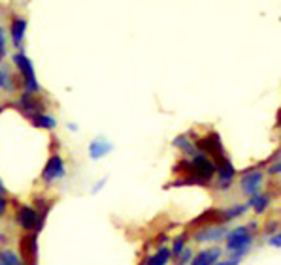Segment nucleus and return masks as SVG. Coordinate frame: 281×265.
Returning a JSON list of instances; mask_svg holds the SVG:
<instances>
[{"label":"nucleus","instance_id":"nucleus-1","mask_svg":"<svg viewBox=\"0 0 281 265\" xmlns=\"http://www.w3.org/2000/svg\"><path fill=\"white\" fill-rule=\"evenodd\" d=\"M227 235V250L234 252V259H240L253 243V237L249 235L248 226H238Z\"/></svg>","mask_w":281,"mask_h":265},{"label":"nucleus","instance_id":"nucleus-2","mask_svg":"<svg viewBox=\"0 0 281 265\" xmlns=\"http://www.w3.org/2000/svg\"><path fill=\"white\" fill-rule=\"evenodd\" d=\"M14 64L17 66V70L23 75V81H25V93L27 94H36L40 91V85L36 81V73H34V66L30 59H28L25 53H17L14 55Z\"/></svg>","mask_w":281,"mask_h":265},{"label":"nucleus","instance_id":"nucleus-3","mask_svg":"<svg viewBox=\"0 0 281 265\" xmlns=\"http://www.w3.org/2000/svg\"><path fill=\"white\" fill-rule=\"evenodd\" d=\"M17 222L21 224L23 230L38 233L42 230V224H44V216H40L34 207L23 205V207H19V211H17Z\"/></svg>","mask_w":281,"mask_h":265},{"label":"nucleus","instance_id":"nucleus-4","mask_svg":"<svg viewBox=\"0 0 281 265\" xmlns=\"http://www.w3.org/2000/svg\"><path fill=\"white\" fill-rule=\"evenodd\" d=\"M19 256L23 258V265H36V261H38L36 233H27L19 241Z\"/></svg>","mask_w":281,"mask_h":265},{"label":"nucleus","instance_id":"nucleus-5","mask_svg":"<svg viewBox=\"0 0 281 265\" xmlns=\"http://www.w3.org/2000/svg\"><path fill=\"white\" fill-rule=\"evenodd\" d=\"M191 173H193L198 181L206 183V181H209L214 177L215 164L212 160H207L204 154H196L193 158V162H191Z\"/></svg>","mask_w":281,"mask_h":265},{"label":"nucleus","instance_id":"nucleus-6","mask_svg":"<svg viewBox=\"0 0 281 265\" xmlns=\"http://www.w3.org/2000/svg\"><path fill=\"white\" fill-rule=\"evenodd\" d=\"M196 147H198V151H202V153H207L212 154L215 160H219L225 156V151H223V143H221V138H219V134H207L204 140H200L198 143H196Z\"/></svg>","mask_w":281,"mask_h":265},{"label":"nucleus","instance_id":"nucleus-7","mask_svg":"<svg viewBox=\"0 0 281 265\" xmlns=\"http://www.w3.org/2000/svg\"><path fill=\"white\" fill-rule=\"evenodd\" d=\"M64 160L60 158L59 154H53L51 158L46 162V167L42 171V179L46 183H53L57 179H62L64 177Z\"/></svg>","mask_w":281,"mask_h":265},{"label":"nucleus","instance_id":"nucleus-8","mask_svg":"<svg viewBox=\"0 0 281 265\" xmlns=\"http://www.w3.org/2000/svg\"><path fill=\"white\" fill-rule=\"evenodd\" d=\"M215 171L219 173V188L221 190H227L228 186H230V183H232V179H234V166H232V162L227 158V156H223V158L215 160Z\"/></svg>","mask_w":281,"mask_h":265},{"label":"nucleus","instance_id":"nucleus-9","mask_svg":"<svg viewBox=\"0 0 281 265\" xmlns=\"http://www.w3.org/2000/svg\"><path fill=\"white\" fill-rule=\"evenodd\" d=\"M241 190L248 194V196H257L259 188L262 185V173L261 171H245L243 177L240 181Z\"/></svg>","mask_w":281,"mask_h":265},{"label":"nucleus","instance_id":"nucleus-10","mask_svg":"<svg viewBox=\"0 0 281 265\" xmlns=\"http://www.w3.org/2000/svg\"><path fill=\"white\" fill-rule=\"evenodd\" d=\"M17 109H19L23 115H27L28 119L34 117V115H38L42 109V102L38 98H34V94H23L17 102Z\"/></svg>","mask_w":281,"mask_h":265},{"label":"nucleus","instance_id":"nucleus-11","mask_svg":"<svg viewBox=\"0 0 281 265\" xmlns=\"http://www.w3.org/2000/svg\"><path fill=\"white\" fill-rule=\"evenodd\" d=\"M227 228L225 226H207L204 230L194 235L196 243H204V241H221L225 235H227Z\"/></svg>","mask_w":281,"mask_h":265},{"label":"nucleus","instance_id":"nucleus-12","mask_svg":"<svg viewBox=\"0 0 281 265\" xmlns=\"http://www.w3.org/2000/svg\"><path fill=\"white\" fill-rule=\"evenodd\" d=\"M221 256V248H209V250H202L200 254H196L191 261V265H215L217 259Z\"/></svg>","mask_w":281,"mask_h":265},{"label":"nucleus","instance_id":"nucleus-13","mask_svg":"<svg viewBox=\"0 0 281 265\" xmlns=\"http://www.w3.org/2000/svg\"><path fill=\"white\" fill-rule=\"evenodd\" d=\"M112 151V143H108L104 138H96L94 141H91L89 145V156L93 160H100L102 156H106Z\"/></svg>","mask_w":281,"mask_h":265},{"label":"nucleus","instance_id":"nucleus-14","mask_svg":"<svg viewBox=\"0 0 281 265\" xmlns=\"http://www.w3.org/2000/svg\"><path fill=\"white\" fill-rule=\"evenodd\" d=\"M25 30H27V19L23 17H14L12 19V27H10V32H12V41L15 46H21L23 40H25Z\"/></svg>","mask_w":281,"mask_h":265},{"label":"nucleus","instance_id":"nucleus-15","mask_svg":"<svg viewBox=\"0 0 281 265\" xmlns=\"http://www.w3.org/2000/svg\"><path fill=\"white\" fill-rule=\"evenodd\" d=\"M30 120H32V124L36 126V128H46V130H51V128L57 126V120H55L51 115H46V113H38V115L30 117Z\"/></svg>","mask_w":281,"mask_h":265},{"label":"nucleus","instance_id":"nucleus-16","mask_svg":"<svg viewBox=\"0 0 281 265\" xmlns=\"http://www.w3.org/2000/svg\"><path fill=\"white\" fill-rule=\"evenodd\" d=\"M268 203H270V194H259V196H253V198L249 199L248 207H253L255 211L261 214V212H264Z\"/></svg>","mask_w":281,"mask_h":265},{"label":"nucleus","instance_id":"nucleus-17","mask_svg":"<svg viewBox=\"0 0 281 265\" xmlns=\"http://www.w3.org/2000/svg\"><path fill=\"white\" fill-rule=\"evenodd\" d=\"M168 259H170V250H168L166 246H162V248H159L157 254L149 256L146 265H166Z\"/></svg>","mask_w":281,"mask_h":265},{"label":"nucleus","instance_id":"nucleus-18","mask_svg":"<svg viewBox=\"0 0 281 265\" xmlns=\"http://www.w3.org/2000/svg\"><path fill=\"white\" fill-rule=\"evenodd\" d=\"M0 265H23V261L15 252L2 250L0 252Z\"/></svg>","mask_w":281,"mask_h":265},{"label":"nucleus","instance_id":"nucleus-19","mask_svg":"<svg viewBox=\"0 0 281 265\" xmlns=\"http://www.w3.org/2000/svg\"><path fill=\"white\" fill-rule=\"evenodd\" d=\"M174 145L175 147H180L183 153H187V154H193V156H196V151H194V147L193 143L187 140V136H178L174 140Z\"/></svg>","mask_w":281,"mask_h":265},{"label":"nucleus","instance_id":"nucleus-20","mask_svg":"<svg viewBox=\"0 0 281 265\" xmlns=\"http://www.w3.org/2000/svg\"><path fill=\"white\" fill-rule=\"evenodd\" d=\"M245 211H248V205L230 207V209H227V211H223V220H225V222H228V220H232V218H238V216H241V214H243Z\"/></svg>","mask_w":281,"mask_h":265},{"label":"nucleus","instance_id":"nucleus-21","mask_svg":"<svg viewBox=\"0 0 281 265\" xmlns=\"http://www.w3.org/2000/svg\"><path fill=\"white\" fill-rule=\"evenodd\" d=\"M0 89H4L8 93H14V79L4 68H0Z\"/></svg>","mask_w":281,"mask_h":265},{"label":"nucleus","instance_id":"nucleus-22","mask_svg":"<svg viewBox=\"0 0 281 265\" xmlns=\"http://www.w3.org/2000/svg\"><path fill=\"white\" fill-rule=\"evenodd\" d=\"M183 250H185V235H180L174 241V248L170 250V254H174V258H180V254Z\"/></svg>","mask_w":281,"mask_h":265},{"label":"nucleus","instance_id":"nucleus-23","mask_svg":"<svg viewBox=\"0 0 281 265\" xmlns=\"http://www.w3.org/2000/svg\"><path fill=\"white\" fill-rule=\"evenodd\" d=\"M191 259H193V252H191V248H185V250L180 254V261H181L180 265H185L187 261H191Z\"/></svg>","mask_w":281,"mask_h":265},{"label":"nucleus","instance_id":"nucleus-24","mask_svg":"<svg viewBox=\"0 0 281 265\" xmlns=\"http://www.w3.org/2000/svg\"><path fill=\"white\" fill-rule=\"evenodd\" d=\"M6 209H8L6 198H0V216H4V214H6Z\"/></svg>","mask_w":281,"mask_h":265},{"label":"nucleus","instance_id":"nucleus-25","mask_svg":"<svg viewBox=\"0 0 281 265\" xmlns=\"http://www.w3.org/2000/svg\"><path fill=\"white\" fill-rule=\"evenodd\" d=\"M6 57V41L0 40V60Z\"/></svg>","mask_w":281,"mask_h":265},{"label":"nucleus","instance_id":"nucleus-26","mask_svg":"<svg viewBox=\"0 0 281 265\" xmlns=\"http://www.w3.org/2000/svg\"><path fill=\"white\" fill-rule=\"evenodd\" d=\"M240 263V259H227V261H219V263H215V265H238Z\"/></svg>","mask_w":281,"mask_h":265},{"label":"nucleus","instance_id":"nucleus-27","mask_svg":"<svg viewBox=\"0 0 281 265\" xmlns=\"http://www.w3.org/2000/svg\"><path fill=\"white\" fill-rule=\"evenodd\" d=\"M268 171H270V173H281V162H277L275 166H272L270 169H268Z\"/></svg>","mask_w":281,"mask_h":265},{"label":"nucleus","instance_id":"nucleus-28","mask_svg":"<svg viewBox=\"0 0 281 265\" xmlns=\"http://www.w3.org/2000/svg\"><path fill=\"white\" fill-rule=\"evenodd\" d=\"M4 194H6V188H4V183L0 181V198H4Z\"/></svg>","mask_w":281,"mask_h":265},{"label":"nucleus","instance_id":"nucleus-29","mask_svg":"<svg viewBox=\"0 0 281 265\" xmlns=\"http://www.w3.org/2000/svg\"><path fill=\"white\" fill-rule=\"evenodd\" d=\"M266 232H275V224H274V222H272V224L268 226V228H266Z\"/></svg>","mask_w":281,"mask_h":265},{"label":"nucleus","instance_id":"nucleus-30","mask_svg":"<svg viewBox=\"0 0 281 265\" xmlns=\"http://www.w3.org/2000/svg\"><path fill=\"white\" fill-rule=\"evenodd\" d=\"M0 40H4V30H2V27H0Z\"/></svg>","mask_w":281,"mask_h":265},{"label":"nucleus","instance_id":"nucleus-31","mask_svg":"<svg viewBox=\"0 0 281 265\" xmlns=\"http://www.w3.org/2000/svg\"><path fill=\"white\" fill-rule=\"evenodd\" d=\"M277 119H279V126H281V111H279V117H277Z\"/></svg>","mask_w":281,"mask_h":265}]
</instances>
